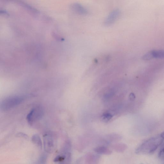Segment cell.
Returning a JSON list of instances; mask_svg holds the SVG:
<instances>
[{
    "label": "cell",
    "instance_id": "obj_1",
    "mask_svg": "<svg viewBox=\"0 0 164 164\" xmlns=\"http://www.w3.org/2000/svg\"><path fill=\"white\" fill-rule=\"evenodd\" d=\"M163 139L160 135L149 139L137 149L136 153L138 154H150L153 153L161 145Z\"/></svg>",
    "mask_w": 164,
    "mask_h": 164
},
{
    "label": "cell",
    "instance_id": "obj_2",
    "mask_svg": "<svg viewBox=\"0 0 164 164\" xmlns=\"http://www.w3.org/2000/svg\"><path fill=\"white\" fill-rule=\"evenodd\" d=\"M26 98V96L22 95H13L7 97L1 102V109L5 111L13 108L22 103Z\"/></svg>",
    "mask_w": 164,
    "mask_h": 164
},
{
    "label": "cell",
    "instance_id": "obj_3",
    "mask_svg": "<svg viewBox=\"0 0 164 164\" xmlns=\"http://www.w3.org/2000/svg\"><path fill=\"white\" fill-rule=\"evenodd\" d=\"M71 145L69 141L65 142L60 152L55 158L54 162L55 164H70L71 154L70 152Z\"/></svg>",
    "mask_w": 164,
    "mask_h": 164
},
{
    "label": "cell",
    "instance_id": "obj_4",
    "mask_svg": "<svg viewBox=\"0 0 164 164\" xmlns=\"http://www.w3.org/2000/svg\"><path fill=\"white\" fill-rule=\"evenodd\" d=\"M44 115V111L40 106H36L32 109L26 117V120L30 125L40 120Z\"/></svg>",
    "mask_w": 164,
    "mask_h": 164
},
{
    "label": "cell",
    "instance_id": "obj_5",
    "mask_svg": "<svg viewBox=\"0 0 164 164\" xmlns=\"http://www.w3.org/2000/svg\"><path fill=\"white\" fill-rule=\"evenodd\" d=\"M44 148L47 153H52L56 147L55 139L52 134L50 132L45 134L43 137Z\"/></svg>",
    "mask_w": 164,
    "mask_h": 164
},
{
    "label": "cell",
    "instance_id": "obj_6",
    "mask_svg": "<svg viewBox=\"0 0 164 164\" xmlns=\"http://www.w3.org/2000/svg\"><path fill=\"white\" fill-rule=\"evenodd\" d=\"M32 142L37 147L40 149L42 148V142L38 134L34 135L32 137Z\"/></svg>",
    "mask_w": 164,
    "mask_h": 164
},
{
    "label": "cell",
    "instance_id": "obj_7",
    "mask_svg": "<svg viewBox=\"0 0 164 164\" xmlns=\"http://www.w3.org/2000/svg\"><path fill=\"white\" fill-rule=\"evenodd\" d=\"M119 14V11L118 10H115L109 15L106 20V24H109L110 23L114 22V21L117 18Z\"/></svg>",
    "mask_w": 164,
    "mask_h": 164
},
{
    "label": "cell",
    "instance_id": "obj_8",
    "mask_svg": "<svg viewBox=\"0 0 164 164\" xmlns=\"http://www.w3.org/2000/svg\"><path fill=\"white\" fill-rule=\"evenodd\" d=\"M153 58L162 59L164 58V50H153L151 51Z\"/></svg>",
    "mask_w": 164,
    "mask_h": 164
},
{
    "label": "cell",
    "instance_id": "obj_9",
    "mask_svg": "<svg viewBox=\"0 0 164 164\" xmlns=\"http://www.w3.org/2000/svg\"><path fill=\"white\" fill-rule=\"evenodd\" d=\"M47 159V155L45 154H42L37 161L36 164H46Z\"/></svg>",
    "mask_w": 164,
    "mask_h": 164
},
{
    "label": "cell",
    "instance_id": "obj_10",
    "mask_svg": "<svg viewBox=\"0 0 164 164\" xmlns=\"http://www.w3.org/2000/svg\"><path fill=\"white\" fill-rule=\"evenodd\" d=\"M97 153L105 154H109L111 153V151L105 147H98L95 150Z\"/></svg>",
    "mask_w": 164,
    "mask_h": 164
},
{
    "label": "cell",
    "instance_id": "obj_11",
    "mask_svg": "<svg viewBox=\"0 0 164 164\" xmlns=\"http://www.w3.org/2000/svg\"><path fill=\"white\" fill-rule=\"evenodd\" d=\"M73 8L75 10L79 12L84 13H86V11L83 7L81 6L80 5L78 4L74 5H73Z\"/></svg>",
    "mask_w": 164,
    "mask_h": 164
},
{
    "label": "cell",
    "instance_id": "obj_12",
    "mask_svg": "<svg viewBox=\"0 0 164 164\" xmlns=\"http://www.w3.org/2000/svg\"><path fill=\"white\" fill-rule=\"evenodd\" d=\"M161 145L162 146L161 147L158 156L160 159L164 160V139Z\"/></svg>",
    "mask_w": 164,
    "mask_h": 164
},
{
    "label": "cell",
    "instance_id": "obj_13",
    "mask_svg": "<svg viewBox=\"0 0 164 164\" xmlns=\"http://www.w3.org/2000/svg\"><path fill=\"white\" fill-rule=\"evenodd\" d=\"M153 58V57L151 51L146 53L142 57V59L145 60H149Z\"/></svg>",
    "mask_w": 164,
    "mask_h": 164
},
{
    "label": "cell",
    "instance_id": "obj_14",
    "mask_svg": "<svg viewBox=\"0 0 164 164\" xmlns=\"http://www.w3.org/2000/svg\"><path fill=\"white\" fill-rule=\"evenodd\" d=\"M130 98L131 100L133 101L135 99V96L134 93H131L130 95Z\"/></svg>",
    "mask_w": 164,
    "mask_h": 164
},
{
    "label": "cell",
    "instance_id": "obj_15",
    "mask_svg": "<svg viewBox=\"0 0 164 164\" xmlns=\"http://www.w3.org/2000/svg\"><path fill=\"white\" fill-rule=\"evenodd\" d=\"M161 138L164 139V132H163L160 135Z\"/></svg>",
    "mask_w": 164,
    "mask_h": 164
},
{
    "label": "cell",
    "instance_id": "obj_16",
    "mask_svg": "<svg viewBox=\"0 0 164 164\" xmlns=\"http://www.w3.org/2000/svg\"><path fill=\"white\" fill-rule=\"evenodd\" d=\"M143 164V163H141V164Z\"/></svg>",
    "mask_w": 164,
    "mask_h": 164
},
{
    "label": "cell",
    "instance_id": "obj_17",
    "mask_svg": "<svg viewBox=\"0 0 164 164\" xmlns=\"http://www.w3.org/2000/svg\"><path fill=\"white\" fill-rule=\"evenodd\" d=\"M163 164H164V163Z\"/></svg>",
    "mask_w": 164,
    "mask_h": 164
}]
</instances>
